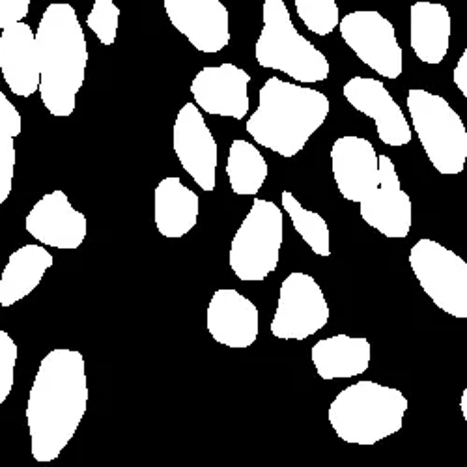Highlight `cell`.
<instances>
[{
  "label": "cell",
  "instance_id": "15",
  "mask_svg": "<svg viewBox=\"0 0 467 467\" xmlns=\"http://www.w3.org/2000/svg\"><path fill=\"white\" fill-rule=\"evenodd\" d=\"M251 75L230 62L206 66L191 83V94L199 109L213 116L242 120L249 112Z\"/></svg>",
  "mask_w": 467,
  "mask_h": 467
},
{
  "label": "cell",
  "instance_id": "13",
  "mask_svg": "<svg viewBox=\"0 0 467 467\" xmlns=\"http://www.w3.org/2000/svg\"><path fill=\"white\" fill-rule=\"evenodd\" d=\"M25 228L34 240L47 247L73 251L87 238L85 213L75 210L64 191H51L34 204L25 219Z\"/></svg>",
  "mask_w": 467,
  "mask_h": 467
},
{
  "label": "cell",
  "instance_id": "19",
  "mask_svg": "<svg viewBox=\"0 0 467 467\" xmlns=\"http://www.w3.org/2000/svg\"><path fill=\"white\" fill-rule=\"evenodd\" d=\"M0 71L10 90L19 98H30L40 90V62H37L36 32L17 21L0 34Z\"/></svg>",
  "mask_w": 467,
  "mask_h": 467
},
{
  "label": "cell",
  "instance_id": "18",
  "mask_svg": "<svg viewBox=\"0 0 467 467\" xmlns=\"http://www.w3.org/2000/svg\"><path fill=\"white\" fill-rule=\"evenodd\" d=\"M258 308L234 288L217 290L208 305V331L228 348H249L258 338Z\"/></svg>",
  "mask_w": 467,
  "mask_h": 467
},
{
  "label": "cell",
  "instance_id": "22",
  "mask_svg": "<svg viewBox=\"0 0 467 467\" xmlns=\"http://www.w3.org/2000/svg\"><path fill=\"white\" fill-rule=\"evenodd\" d=\"M372 348L367 338L335 335L317 342L310 358L322 379L356 378L368 370Z\"/></svg>",
  "mask_w": 467,
  "mask_h": 467
},
{
  "label": "cell",
  "instance_id": "10",
  "mask_svg": "<svg viewBox=\"0 0 467 467\" xmlns=\"http://www.w3.org/2000/svg\"><path fill=\"white\" fill-rule=\"evenodd\" d=\"M329 322V305L320 285L301 271L290 274L279 294L271 333L283 340H305Z\"/></svg>",
  "mask_w": 467,
  "mask_h": 467
},
{
  "label": "cell",
  "instance_id": "11",
  "mask_svg": "<svg viewBox=\"0 0 467 467\" xmlns=\"http://www.w3.org/2000/svg\"><path fill=\"white\" fill-rule=\"evenodd\" d=\"M174 151L183 171L204 191L215 189L217 142L197 103H185L174 122Z\"/></svg>",
  "mask_w": 467,
  "mask_h": 467
},
{
  "label": "cell",
  "instance_id": "9",
  "mask_svg": "<svg viewBox=\"0 0 467 467\" xmlns=\"http://www.w3.org/2000/svg\"><path fill=\"white\" fill-rule=\"evenodd\" d=\"M338 28L346 46L363 64L385 79H399L404 69V53L391 21L379 12L363 10L344 16Z\"/></svg>",
  "mask_w": 467,
  "mask_h": 467
},
{
  "label": "cell",
  "instance_id": "29",
  "mask_svg": "<svg viewBox=\"0 0 467 467\" xmlns=\"http://www.w3.org/2000/svg\"><path fill=\"white\" fill-rule=\"evenodd\" d=\"M16 174V144L12 137H0V206H3L14 185Z\"/></svg>",
  "mask_w": 467,
  "mask_h": 467
},
{
  "label": "cell",
  "instance_id": "32",
  "mask_svg": "<svg viewBox=\"0 0 467 467\" xmlns=\"http://www.w3.org/2000/svg\"><path fill=\"white\" fill-rule=\"evenodd\" d=\"M452 81L458 87V90L467 98V49L463 51V55L460 57L454 73H452Z\"/></svg>",
  "mask_w": 467,
  "mask_h": 467
},
{
  "label": "cell",
  "instance_id": "6",
  "mask_svg": "<svg viewBox=\"0 0 467 467\" xmlns=\"http://www.w3.org/2000/svg\"><path fill=\"white\" fill-rule=\"evenodd\" d=\"M408 110L434 169L447 176L460 174L467 161V131L458 112L445 98L422 88L408 92Z\"/></svg>",
  "mask_w": 467,
  "mask_h": 467
},
{
  "label": "cell",
  "instance_id": "31",
  "mask_svg": "<svg viewBox=\"0 0 467 467\" xmlns=\"http://www.w3.org/2000/svg\"><path fill=\"white\" fill-rule=\"evenodd\" d=\"M30 0H0V30L28 16Z\"/></svg>",
  "mask_w": 467,
  "mask_h": 467
},
{
  "label": "cell",
  "instance_id": "2",
  "mask_svg": "<svg viewBox=\"0 0 467 467\" xmlns=\"http://www.w3.org/2000/svg\"><path fill=\"white\" fill-rule=\"evenodd\" d=\"M40 62V96L53 116H71L88 66L87 36L79 16L67 3L46 8L36 30Z\"/></svg>",
  "mask_w": 467,
  "mask_h": 467
},
{
  "label": "cell",
  "instance_id": "24",
  "mask_svg": "<svg viewBox=\"0 0 467 467\" xmlns=\"http://www.w3.org/2000/svg\"><path fill=\"white\" fill-rule=\"evenodd\" d=\"M226 174L232 191L249 197V194H256L262 189L267 178V163L254 144L238 139L230 146Z\"/></svg>",
  "mask_w": 467,
  "mask_h": 467
},
{
  "label": "cell",
  "instance_id": "30",
  "mask_svg": "<svg viewBox=\"0 0 467 467\" xmlns=\"http://www.w3.org/2000/svg\"><path fill=\"white\" fill-rule=\"evenodd\" d=\"M23 131L21 114L16 105L6 98L5 92H0V137H19Z\"/></svg>",
  "mask_w": 467,
  "mask_h": 467
},
{
  "label": "cell",
  "instance_id": "33",
  "mask_svg": "<svg viewBox=\"0 0 467 467\" xmlns=\"http://www.w3.org/2000/svg\"><path fill=\"white\" fill-rule=\"evenodd\" d=\"M460 410H462V415H463V419H465V424H467V387L463 389L462 399H460Z\"/></svg>",
  "mask_w": 467,
  "mask_h": 467
},
{
  "label": "cell",
  "instance_id": "25",
  "mask_svg": "<svg viewBox=\"0 0 467 467\" xmlns=\"http://www.w3.org/2000/svg\"><path fill=\"white\" fill-rule=\"evenodd\" d=\"M281 201H283L285 212L290 215L294 228L299 232V236L305 240V244L315 251V254L329 256L331 254L329 226H327L326 219L317 212L305 210L290 191L283 192Z\"/></svg>",
  "mask_w": 467,
  "mask_h": 467
},
{
  "label": "cell",
  "instance_id": "17",
  "mask_svg": "<svg viewBox=\"0 0 467 467\" xmlns=\"http://www.w3.org/2000/svg\"><path fill=\"white\" fill-rule=\"evenodd\" d=\"M331 169L337 187L349 202H361L379 183V160L370 140L346 135L331 148Z\"/></svg>",
  "mask_w": 467,
  "mask_h": 467
},
{
  "label": "cell",
  "instance_id": "8",
  "mask_svg": "<svg viewBox=\"0 0 467 467\" xmlns=\"http://www.w3.org/2000/svg\"><path fill=\"white\" fill-rule=\"evenodd\" d=\"M410 265L424 294L454 318H467V264L434 240H419Z\"/></svg>",
  "mask_w": 467,
  "mask_h": 467
},
{
  "label": "cell",
  "instance_id": "20",
  "mask_svg": "<svg viewBox=\"0 0 467 467\" xmlns=\"http://www.w3.org/2000/svg\"><path fill=\"white\" fill-rule=\"evenodd\" d=\"M155 226L165 238H183L194 228L199 219V194L182 183L178 176L160 182L153 194Z\"/></svg>",
  "mask_w": 467,
  "mask_h": 467
},
{
  "label": "cell",
  "instance_id": "1",
  "mask_svg": "<svg viewBox=\"0 0 467 467\" xmlns=\"http://www.w3.org/2000/svg\"><path fill=\"white\" fill-rule=\"evenodd\" d=\"M85 358L69 348H57L37 367L26 402L30 452L49 463L73 440L88 408Z\"/></svg>",
  "mask_w": 467,
  "mask_h": 467
},
{
  "label": "cell",
  "instance_id": "27",
  "mask_svg": "<svg viewBox=\"0 0 467 467\" xmlns=\"http://www.w3.org/2000/svg\"><path fill=\"white\" fill-rule=\"evenodd\" d=\"M87 25L98 36V40L109 47L116 42V34H119L120 8L114 5V0H96L87 17Z\"/></svg>",
  "mask_w": 467,
  "mask_h": 467
},
{
  "label": "cell",
  "instance_id": "23",
  "mask_svg": "<svg viewBox=\"0 0 467 467\" xmlns=\"http://www.w3.org/2000/svg\"><path fill=\"white\" fill-rule=\"evenodd\" d=\"M55 258L42 245H23L14 251L0 275V306H12L40 286Z\"/></svg>",
  "mask_w": 467,
  "mask_h": 467
},
{
  "label": "cell",
  "instance_id": "28",
  "mask_svg": "<svg viewBox=\"0 0 467 467\" xmlns=\"http://www.w3.org/2000/svg\"><path fill=\"white\" fill-rule=\"evenodd\" d=\"M17 354L19 349L16 340L0 329V404L6 402L14 389Z\"/></svg>",
  "mask_w": 467,
  "mask_h": 467
},
{
  "label": "cell",
  "instance_id": "5",
  "mask_svg": "<svg viewBox=\"0 0 467 467\" xmlns=\"http://www.w3.org/2000/svg\"><path fill=\"white\" fill-rule=\"evenodd\" d=\"M262 17L264 26L254 46V57L262 67L283 71L297 83L327 79L329 60L297 32L283 0H265Z\"/></svg>",
  "mask_w": 467,
  "mask_h": 467
},
{
  "label": "cell",
  "instance_id": "14",
  "mask_svg": "<svg viewBox=\"0 0 467 467\" xmlns=\"http://www.w3.org/2000/svg\"><path fill=\"white\" fill-rule=\"evenodd\" d=\"M172 26L201 53H219L230 44V17L221 0H165Z\"/></svg>",
  "mask_w": 467,
  "mask_h": 467
},
{
  "label": "cell",
  "instance_id": "7",
  "mask_svg": "<svg viewBox=\"0 0 467 467\" xmlns=\"http://www.w3.org/2000/svg\"><path fill=\"white\" fill-rule=\"evenodd\" d=\"M285 240L283 212L256 199L230 245V267L240 281L260 283L279 265Z\"/></svg>",
  "mask_w": 467,
  "mask_h": 467
},
{
  "label": "cell",
  "instance_id": "4",
  "mask_svg": "<svg viewBox=\"0 0 467 467\" xmlns=\"http://www.w3.org/2000/svg\"><path fill=\"white\" fill-rule=\"evenodd\" d=\"M408 411V399L395 387L359 381L346 387L329 406L337 436L352 445H374L397 434Z\"/></svg>",
  "mask_w": 467,
  "mask_h": 467
},
{
  "label": "cell",
  "instance_id": "3",
  "mask_svg": "<svg viewBox=\"0 0 467 467\" xmlns=\"http://www.w3.org/2000/svg\"><path fill=\"white\" fill-rule=\"evenodd\" d=\"M260 103L247 122V133L283 158H294L318 131L329 114V99L315 88L269 77L260 88Z\"/></svg>",
  "mask_w": 467,
  "mask_h": 467
},
{
  "label": "cell",
  "instance_id": "12",
  "mask_svg": "<svg viewBox=\"0 0 467 467\" xmlns=\"http://www.w3.org/2000/svg\"><path fill=\"white\" fill-rule=\"evenodd\" d=\"M379 160V183L359 202L363 221L385 238H406L411 228V199L402 191L393 161L387 155Z\"/></svg>",
  "mask_w": 467,
  "mask_h": 467
},
{
  "label": "cell",
  "instance_id": "26",
  "mask_svg": "<svg viewBox=\"0 0 467 467\" xmlns=\"http://www.w3.org/2000/svg\"><path fill=\"white\" fill-rule=\"evenodd\" d=\"M297 16L317 36L331 34L340 21L337 0H294Z\"/></svg>",
  "mask_w": 467,
  "mask_h": 467
},
{
  "label": "cell",
  "instance_id": "21",
  "mask_svg": "<svg viewBox=\"0 0 467 467\" xmlns=\"http://www.w3.org/2000/svg\"><path fill=\"white\" fill-rule=\"evenodd\" d=\"M410 44L424 64H441L451 44V14L445 5L419 0L410 10Z\"/></svg>",
  "mask_w": 467,
  "mask_h": 467
},
{
  "label": "cell",
  "instance_id": "16",
  "mask_svg": "<svg viewBox=\"0 0 467 467\" xmlns=\"http://www.w3.org/2000/svg\"><path fill=\"white\" fill-rule=\"evenodd\" d=\"M344 98L356 110L376 122L378 137L383 144L406 146L411 142V130L406 116L381 81L354 77L344 85Z\"/></svg>",
  "mask_w": 467,
  "mask_h": 467
}]
</instances>
